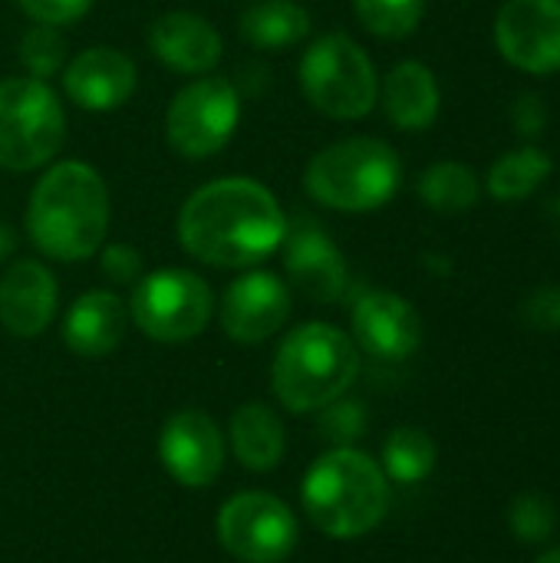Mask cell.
Returning <instances> with one entry per match:
<instances>
[{
  "label": "cell",
  "instance_id": "cell-1",
  "mask_svg": "<svg viewBox=\"0 0 560 563\" xmlns=\"http://www.w3.org/2000/svg\"><path fill=\"white\" fill-rule=\"evenodd\" d=\"M284 238V208L254 178L208 181L188 195L178 211V244L208 267H254L271 257Z\"/></svg>",
  "mask_w": 560,
  "mask_h": 563
},
{
  "label": "cell",
  "instance_id": "cell-2",
  "mask_svg": "<svg viewBox=\"0 0 560 563\" xmlns=\"http://www.w3.org/2000/svg\"><path fill=\"white\" fill-rule=\"evenodd\" d=\"M30 241L53 261L92 257L109 231V188L86 162H56L30 191Z\"/></svg>",
  "mask_w": 560,
  "mask_h": 563
},
{
  "label": "cell",
  "instance_id": "cell-3",
  "mask_svg": "<svg viewBox=\"0 0 560 563\" xmlns=\"http://www.w3.org/2000/svg\"><path fill=\"white\" fill-rule=\"evenodd\" d=\"M300 495L310 521L340 541L370 534L389 511L386 472L350 445L317 459Z\"/></svg>",
  "mask_w": 560,
  "mask_h": 563
},
{
  "label": "cell",
  "instance_id": "cell-4",
  "mask_svg": "<svg viewBox=\"0 0 560 563\" xmlns=\"http://www.w3.org/2000/svg\"><path fill=\"white\" fill-rule=\"evenodd\" d=\"M360 373L353 340L330 323H304L274 356V393L290 412H317L337 402Z\"/></svg>",
  "mask_w": 560,
  "mask_h": 563
},
{
  "label": "cell",
  "instance_id": "cell-5",
  "mask_svg": "<svg viewBox=\"0 0 560 563\" xmlns=\"http://www.w3.org/2000/svg\"><path fill=\"white\" fill-rule=\"evenodd\" d=\"M399 185L403 162L396 148L366 135L320 148L304 172V188L314 201L350 214H366L389 205Z\"/></svg>",
  "mask_w": 560,
  "mask_h": 563
},
{
  "label": "cell",
  "instance_id": "cell-6",
  "mask_svg": "<svg viewBox=\"0 0 560 563\" xmlns=\"http://www.w3.org/2000/svg\"><path fill=\"white\" fill-rule=\"evenodd\" d=\"M300 89L317 112L340 122L370 115L380 99L373 59L343 33H327L310 43L300 59Z\"/></svg>",
  "mask_w": 560,
  "mask_h": 563
},
{
  "label": "cell",
  "instance_id": "cell-7",
  "mask_svg": "<svg viewBox=\"0 0 560 563\" xmlns=\"http://www.w3.org/2000/svg\"><path fill=\"white\" fill-rule=\"evenodd\" d=\"M66 135V115L56 92L33 76L0 82V168L33 172L46 165Z\"/></svg>",
  "mask_w": 560,
  "mask_h": 563
},
{
  "label": "cell",
  "instance_id": "cell-8",
  "mask_svg": "<svg viewBox=\"0 0 560 563\" xmlns=\"http://www.w3.org/2000/svg\"><path fill=\"white\" fill-rule=\"evenodd\" d=\"M211 307H215L211 290L198 274L182 267H165L135 284L129 313L149 340L185 343L208 327Z\"/></svg>",
  "mask_w": 560,
  "mask_h": 563
},
{
  "label": "cell",
  "instance_id": "cell-9",
  "mask_svg": "<svg viewBox=\"0 0 560 563\" xmlns=\"http://www.w3.org/2000/svg\"><path fill=\"white\" fill-rule=\"evenodd\" d=\"M238 119L241 102L234 86L224 76H201L172 99L165 112V135L182 158L201 162L231 142Z\"/></svg>",
  "mask_w": 560,
  "mask_h": 563
},
{
  "label": "cell",
  "instance_id": "cell-10",
  "mask_svg": "<svg viewBox=\"0 0 560 563\" xmlns=\"http://www.w3.org/2000/svg\"><path fill=\"white\" fill-rule=\"evenodd\" d=\"M218 538L238 561L281 563L297 544V518L281 498L244 492L221 508Z\"/></svg>",
  "mask_w": 560,
  "mask_h": 563
},
{
  "label": "cell",
  "instance_id": "cell-11",
  "mask_svg": "<svg viewBox=\"0 0 560 563\" xmlns=\"http://www.w3.org/2000/svg\"><path fill=\"white\" fill-rule=\"evenodd\" d=\"M502 56L535 76L560 69V0H508L495 20Z\"/></svg>",
  "mask_w": 560,
  "mask_h": 563
},
{
  "label": "cell",
  "instance_id": "cell-12",
  "mask_svg": "<svg viewBox=\"0 0 560 563\" xmlns=\"http://www.w3.org/2000/svg\"><path fill=\"white\" fill-rule=\"evenodd\" d=\"M290 317V287L271 271L238 277L221 300V327L234 343L254 346L274 336Z\"/></svg>",
  "mask_w": 560,
  "mask_h": 563
},
{
  "label": "cell",
  "instance_id": "cell-13",
  "mask_svg": "<svg viewBox=\"0 0 560 563\" xmlns=\"http://www.w3.org/2000/svg\"><path fill=\"white\" fill-rule=\"evenodd\" d=\"M162 465L185 488H208L224 465V442L211 416L201 409L175 412L158 439Z\"/></svg>",
  "mask_w": 560,
  "mask_h": 563
},
{
  "label": "cell",
  "instance_id": "cell-14",
  "mask_svg": "<svg viewBox=\"0 0 560 563\" xmlns=\"http://www.w3.org/2000/svg\"><path fill=\"white\" fill-rule=\"evenodd\" d=\"M353 336L370 356L399 363L419 350L422 320L406 297L389 290H370L353 307Z\"/></svg>",
  "mask_w": 560,
  "mask_h": 563
},
{
  "label": "cell",
  "instance_id": "cell-15",
  "mask_svg": "<svg viewBox=\"0 0 560 563\" xmlns=\"http://www.w3.org/2000/svg\"><path fill=\"white\" fill-rule=\"evenodd\" d=\"M135 63L116 46H89L63 69L66 96L86 112H112L135 92Z\"/></svg>",
  "mask_w": 560,
  "mask_h": 563
},
{
  "label": "cell",
  "instance_id": "cell-16",
  "mask_svg": "<svg viewBox=\"0 0 560 563\" xmlns=\"http://www.w3.org/2000/svg\"><path fill=\"white\" fill-rule=\"evenodd\" d=\"M284 271L314 303H337L347 290V261L320 228H297L284 238Z\"/></svg>",
  "mask_w": 560,
  "mask_h": 563
},
{
  "label": "cell",
  "instance_id": "cell-17",
  "mask_svg": "<svg viewBox=\"0 0 560 563\" xmlns=\"http://www.w3.org/2000/svg\"><path fill=\"white\" fill-rule=\"evenodd\" d=\"M149 49L175 73L205 76L221 59V33L198 13L172 10L149 26Z\"/></svg>",
  "mask_w": 560,
  "mask_h": 563
},
{
  "label": "cell",
  "instance_id": "cell-18",
  "mask_svg": "<svg viewBox=\"0 0 560 563\" xmlns=\"http://www.w3.org/2000/svg\"><path fill=\"white\" fill-rule=\"evenodd\" d=\"M56 277L36 261H17L0 277V323L13 336H40L56 313Z\"/></svg>",
  "mask_w": 560,
  "mask_h": 563
},
{
  "label": "cell",
  "instance_id": "cell-19",
  "mask_svg": "<svg viewBox=\"0 0 560 563\" xmlns=\"http://www.w3.org/2000/svg\"><path fill=\"white\" fill-rule=\"evenodd\" d=\"M125 323H129V313L116 294L89 290L69 307L63 320V340L76 356L96 360V356L112 353L122 343Z\"/></svg>",
  "mask_w": 560,
  "mask_h": 563
},
{
  "label": "cell",
  "instance_id": "cell-20",
  "mask_svg": "<svg viewBox=\"0 0 560 563\" xmlns=\"http://www.w3.org/2000/svg\"><path fill=\"white\" fill-rule=\"evenodd\" d=\"M439 102H442L439 82L426 63L406 59L389 69L383 82V109L393 125L409 129V132L429 129L439 115Z\"/></svg>",
  "mask_w": 560,
  "mask_h": 563
},
{
  "label": "cell",
  "instance_id": "cell-21",
  "mask_svg": "<svg viewBox=\"0 0 560 563\" xmlns=\"http://www.w3.org/2000/svg\"><path fill=\"white\" fill-rule=\"evenodd\" d=\"M231 445L244 468L271 472L284 459V426L264 402H248L231 419Z\"/></svg>",
  "mask_w": 560,
  "mask_h": 563
},
{
  "label": "cell",
  "instance_id": "cell-22",
  "mask_svg": "<svg viewBox=\"0 0 560 563\" xmlns=\"http://www.w3.org/2000/svg\"><path fill=\"white\" fill-rule=\"evenodd\" d=\"M238 33L254 49H287L310 33V13L294 0H257L241 13Z\"/></svg>",
  "mask_w": 560,
  "mask_h": 563
},
{
  "label": "cell",
  "instance_id": "cell-23",
  "mask_svg": "<svg viewBox=\"0 0 560 563\" xmlns=\"http://www.w3.org/2000/svg\"><path fill=\"white\" fill-rule=\"evenodd\" d=\"M479 178L462 162H436L419 175V198L442 211V214H462L479 201Z\"/></svg>",
  "mask_w": 560,
  "mask_h": 563
},
{
  "label": "cell",
  "instance_id": "cell-24",
  "mask_svg": "<svg viewBox=\"0 0 560 563\" xmlns=\"http://www.w3.org/2000/svg\"><path fill=\"white\" fill-rule=\"evenodd\" d=\"M548 175H551V155L541 152V148H535V145H525V148H515V152L502 155L492 165V172H488V191L498 201H521Z\"/></svg>",
  "mask_w": 560,
  "mask_h": 563
},
{
  "label": "cell",
  "instance_id": "cell-25",
  "mask_svg": "<svg viewBox=\"0 0 560 563\" xmlns=\"http://www.w3.org/2000/svg\"><path fill=\"white\" fill-rule=\"evenodd\" d=\"M436 442L422 432V429H413V426H403L396 429L386 445H383V472L399 482V485H416L422 478L432 475L436 468Z\"/></svg>",
  "mask_w": 560,
  "mask_h": 563
},
{
  "label": "cell",
  "instance_id": "cell-26",
  "mask_svg": "<svg viewBox=\"0 0 560 563\" xmlns=\"http://www.w3.org/2000/svg\"><path fill=\"white\" fill-rule=\"evenodd\" d=\"M353 7L363 26L383 40L409 36L426 13V0H353Z\"/></svg>",
  "mask_w": 560,
  "mask_h": 563
},
{
  "label": "cell",
  "instance_id": "cell-27",
  "mask_svg": "<svg viewBox=\"0 0 560 563\" xmlns=\"http://www.w3.org/2000/svg\"><path fill=\"white\" fill-rule=\"evenodd\" d=\"M558 528V508L538 492H525L508 505V531L525 544H545Z\"/></svg>",
  "mask_w": 560,
  "mask_h": 563
},
{
  "label": "cell",
  "instance_id": "cell-28",
  "mask_svg": "<svg viewBox=\"0 0 560 563\" xmlns=\"http://www.w3.org/2000/svg\"><path fill=\"white\" fill-rule=\"evenodd\" d=\"M66 59V36L59 26H43L36 23L33 30L23 33L20 40V63L30 69L33 79H50L63 69Z\"/></svg>",
  "mask_w": 560,
  "mask_h": 563
},
{
  "label": "cell",
  "instance_id": "cell-29",
  "mask_svg": "<svg viewBox=\"0 0 560 563\" xmlns=\"http://www.w3.org/2000/svg\"><path fill=\"white\" fill-rule=\"evenodd\" d=\"M363 426H366V416H363V406L360 402H330V406H323V412H320V432H323V439H330V442H337L340 449H347V442H353L360 432H363Z\"/></svg>",
  "mask_w": 560,
  "mask_h": 563
},
{
  "label": "cell",
  "instance_id": "cell-30",
  "mask_svg": "<svg viewBox=\"0 0 560 563\" xmlns=\"http://www.w3.org/2000/svg\"><path fill=\"white\" fill-rule=\"evenodd\" d=\"M17 7L43 26H69L89 13L92 0H17Z\"/></svg>",
  "mask_w": 560,
  "mask_h": 563
},
{
  "label": "cell",
  "instance_id": "cell-31",
  "mask_svg": "<svg viewBox=\"0 0 560 563\" xmlns=\"http://www.w3.org/2000/svg\"><path fill=\"white\" fill-rule=\"evenodd\" d=\"M525 317L535 330L560 333V287H541L528 297Z\"/></svg>",
  "mask_w": 560,
  "mask_h": 563
},
{
  "label": "cell",
  "instance_id": "cell-32",
  "mask_svg": "<svg viewBox=\"0 0 560 563\" xmlns=\"http://www.w3.org/2000/svg\"><path fill=\"white\" fill-rule=\"evenodd\" d=\"M139 271H142V257L129 244H109L102 251V274L112 284H132L139 277Z\"/></svg>",
  "mask_w": 560,
  "mask_h": 563
},
{
  "label": "cell",
  "instance_id": "cell-33",
  "mask_svg": "<svg viewBox=\"0 0 560 563\" xmlns=\"http://www.w3.org/2000/svg\"><path fill=\"white\" fill-rule=\"evenodd\" d=\"M545 109H541V99L535 96H525L521 102H515V122L525 135H538V129L545 125Z\"/></svg>",
  "mask_w": 560,
  "mask_h": 563
},
{
  "label": "cell",
  "instance_id": "cell-34",
  "mask_svg": "<svg viewBox=\"0 0 560 563\" xmlns=\"http://www.w3.org/2000/svg\"><path fill=\"white\" fill-rule=\"evenodd\" d=\"M13 247H17V234H13L7 224H0V261H3V257H10V254H13Z\"/></svg>",
  "mask_w": 560,
  "mask_h": 563
},
{
  "label": "cell",
  "instance_id": "cell-35",
  "mask_svg": "<svg viewBox=\"0 0 560 563\" xmlns=\"http://www.w3.org/2000/svg\"><path fill=\"white\" fill-rule=\"evenodd\" d=\"M535 563H560V548H551V551H545L541 558Z\"/></svg>",
  "mask_w": 560,
  "mask_h": 563
}]
</instances>
